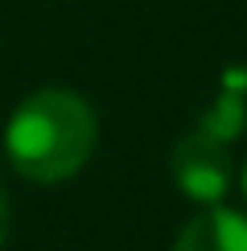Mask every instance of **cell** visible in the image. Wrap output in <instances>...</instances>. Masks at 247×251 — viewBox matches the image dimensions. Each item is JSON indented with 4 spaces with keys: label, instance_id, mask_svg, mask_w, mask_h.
<instances>
[{
    "label": "cell",
    "instance_id": "cell-1",
    "mask_svg": "<svg viewBox=\"0 0 247 251\" xmlns=\"http://www.w3.org/2000/svg\"><path fill=\"white\" fill-rule=\"evenodd\" d=\"M95 140H99L95 107L66 87L33 91L4 128L8 165L25 181L37 185L70 181L91 161Z\"/></svg>",
    "mask_w": 247,
    "mask_h": 251
},
{
    "label": "cell",
    "instance_id": "cell-2",
    "mask_svg": "<svg viewBox=\"0 0 247 251\" xmlns=\"http://www.w3.org/2000/svg\"><path fill=\"white\" fill-rule=\"evenodd\" d=\"M169 169H173V181H177L181 194H190L194 202L202 206H214L222 202V194L231 190V149L219 136L194 128L190 136H181L173 144V156H169Z\"/></svg>",
    "mask_w": 247,
    "mask_h": 251
},
{
    "label": "cell",
    "instance_id": "cell-3",
    "mask_svg": "<svg viewBox=\"0 0 247 251\" xmlns=\"http://www.w3.org/2000/svg\"><path fill=\"white\" fill-rule=\"evenodd\" d=\"M173 251H247V214L231 206H202L177 231Z\"/></svg>",
    "mask_w": 247,
    "mask_h": 251
},
{
    "label": "cell",
    "instance_id": "cell-4",
    "mask_svg": "<svg viewBox=\"0 0 247 251\" xmlns=\"http://www.w3.org/2000/svg\"><path fill=\"white\" fill-rule=\"evenodd\" d=\"M198 128L231 144V136L243 128V107H239V95H226V99H219V103H214V107L202 116V124H198Z\"/></svg>",
    "mask_w": 247,
    "mask_h": 251
},
{
    "label": "cell",
    "instance_id": "cell-5",
    "mask_svg": "<svg viewBox=\"0 0 247 251\" xmlns=\"http://www.w3.org/2000/svg\"><path fill=\"white\" fill-rule=\"evenodd\" d=\"M8 223H13V210H8V190L0 181V243L8 239Z\"/></svg>",
    "mask_w": 247,
    "mask_h": 251
},
{
    "label": "cell",
    "instance_id": "cell-6",
    "mask_svg": "<svg viewBox=\"0 0 247 251\" xmlns=\"http://www.w3.org/2000/svg\"><path fill=\"white\" fill-rule=\"evenodd\" d=\"M243 194H247V165H243Z\"/></svg>",
    "mask_w": 247,
    "mask_h": 251
}]
</instances>
